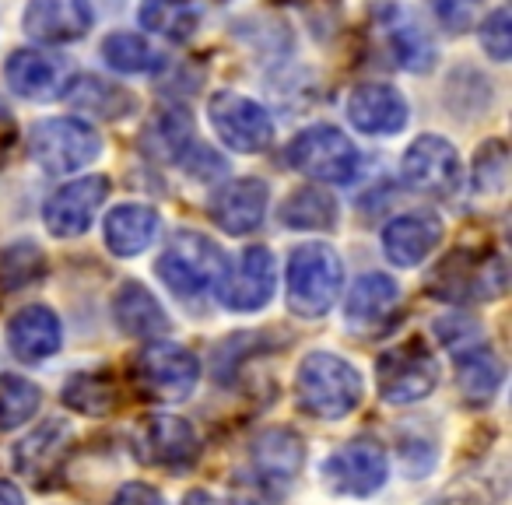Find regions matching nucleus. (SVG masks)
Here are the masks:
<instances>
[{
  "mask_svg": "<svg viewBox=\"0 0 512 505\" xmlns=\"http://www.w3.org/2000/svg\"><path fill=\"white\" fill-rule=\"evenodd\" d=\"M344 288V264L330 246H299L288 260V309L302 320H316L334 309Z\"/></svg>",
  "mask_w": 512,
  "mask_h": 505,
  "instance_id": "7ed1b4c3",
  "label": "nucleus"
},
{
  "mask_svg": "<svg viewBox=\"0 0 512 505\" xmlns=\"http://www.w3.org/2000/svg\"><path fill=\"white\" fill-rule=\"evenodd\" d=\"M428 505H488V491L470 481H460V484H449V488Z\"/></svg>",
  "mask_w": 512,
  "mask_h": 505,
  "instance_id": "58836bf2",
  "label": "nucleus"
},
{
  "mask_svg": "<svg viewBox=\"0 0 512 505\" xmlns=\"http://www.w3.org/2000/svg\"><path fill=\"white\" fill-rule=\"evenodd\" d=\"M306 463V446L288 428H271L253 442V467L264 481H292Z\"/></svg>",
  "mask_w": 512,
  "mask_h": 505,
  "instance_id": "393cba45",
  "label": "nucleus"
},
{
  "mask_svg": "<svg viewBox=\"0 0 512 505\" xmlns=\"http://www.w3.org/2000/svg\"><path fill=\"white\" fill-rule=\"evenodd\" d=\"M439 242L442 221L425 211L400 214L383 228V249L397 267H418L421 260H428V253H435Z\"/></svg>",
  "mask_w": 512,
  "mask_h": 505,
  "instance_id": "4be33fe9",
  "label": "nucleus"
},
{
  "mask_svg": "<svg viewBox=\"0 0 512 505\" xmlns=\"http://www.w3.org/2000/svg\"><path fill=\"white\" fill-rule=\"evenodd\" d=\"M228 274V260L207 235L176 232L165 253L158 257V278L169 285L172 295L193 302L218 292Z\"/></svg>",
  "mask_w": 512,
  "mask_h": 505,
  "instance_id": "f03ea898",
  "label": "nucleus"
},
{
  "mask_svg": "<svg viewBox=\"0 0 512 505\" xmlns=\"http://www.w3.org/2000/svg\"><path fill=\"white\" fill-rule=\"evenodd\" d=\"M435 383H439V365L421 341H407L379 355L376 386L386 404H418L435 390Z\"/></svg>",
  "mask_w": 512,
  "mask_h": 505,
  "instance_id": "0eeeda50",
  "label": "nucleus"
},
{
  "mask_svg": "<svg viewBox=\"0 0 512 505\" xmlns=\"http://www.w3.org/2000/svg\"><path fill=\"white\" fill-rule=\"evenodd\" d=\"M29 151L46 172H74L85 169L99 158L102 141L88 123L74 120V116H57V120H43L29 130Z\"/></svg>",
  "mask_w": 512,
  "mask_h": 505,
  "instance_id": "423d86ee",
  "label": "nucleus"
},
{
  "mask_svg": "<svg viewBox=\"0 0 512 505\" xmlns=\"http://www.w3.org/2000/svg\"><path fill=\"white\" fill-rule=\"evenodd\" d=\"M71 442H74V432L67 421H60V418L43 421L36 432H29L15 446V470L22 477H29V481L46 484V477H53L60 470Z\"/></svg>",
  "mask_w": 512,
  "mask_h": 505,
  "instance_id": "a211bd4d",
  "label": "nucleus"
},
{
  "mask_svg": "<svg viewBox=\"0 0 512 505\" xmlns=\"http://www.w3.org/2000/svg\"><path fill=\"white\" fill-rule=\"evenodd\" d=\"M141 25L172 43H186L200 25V8L193 0H144Z\"/></svg>",
  "mask_w": 512,
  "mask_h": 505,
  "instance_id": "cd10ccee",
  "label": "nucleus"
},
{
  "mask_svg": "<svg viewBox=\"0 0 512 505\" xmlns=\"http://www.w3.org/2000/svg\"><path fill=\"white\" fill-rule=\"evenodd\" d=\"M137 383L148 397L155 400H183L193 393L200 379V362L172 341H151L148 348L137 355Z\"/></svg>",
  "mask_w": 512,
  "mask_h": 505,
  "instance_id": "6e6552de",
  "label": "nucleus"
},
{
  "mask_svg": "<svg viewBox=\"0 0 512 505\" xmlns=\"http://www.w3.org/2000/svg\"><path fill=\"white\" fill-rule=\"evenodd\" d=\"M267 183L260 179H235L211 197V221L228 235H249L264 225Z\"/></svg>",
  "mask_w": 512,
  "mask_h": 505,
  "instance_id": "6ab92c4d",
  "label": "nucleus"
},
{
  "mask_svg": "<svg viewBox=\"0 0 512 505\" xmlns=\"http://www.w3.org/2000/svg\"><path fill=\"white\" fill-rule=\"evenodd\" d=\"M288 165L320 183H351L358 172V148L344 137V130L330 123H316L295 134V141L285 151Z\"/></svg>",
  "mask_w": 512,
  "mask_h": 505,
  "instance_id": "39448f33",
  "label": "nucleus"
},
{
  "mask_svg": "<svg viewBox=\"0 0 512 505\" xmlns=\"http://www.w3.org/2000/svg\"><path fill=\"white\" fill-rule=\"evenodd\" d=\"M278 285V271H274L271 249L253 246L242 253L239 267L225 274L221 281V302H225L232 313H256L260 306H267Z\"/></svg>",
  "mask_w": 512,
  "mask_h": 505,
  "instance_id": "4468645a",
  "label": "nucleus"
},
{
  "mask_svg": "<svg viewBox=\"0 0 512 505\" xmlns=\"http://www.w3.org/2000/svg\"><path fill=\"white\" fill-rule=\"evenodd\" d=\"M43 393L32 379L22 376H0V428H18L36 418Z\"/></svg>",
  "mask_w": 512,
  "mask_h": 505,
  "instance_id": "f704fd0d",
  "label": "nucleus"
},
{
  "mask_svg": "<svg viewBox=\"0 0 512 505\" xmlns=\"http://www.w3.org/2000/svg\"><path fill=\"white\" fill-rule=\"evenodd\" d=\"M46 274V253L29 239L0 249V292H18Z\"/></svg>",
  "mask_w": 512,
  "mask_h": 505,
  "instance_id": "473e14b6",
  "label": "nucleus"
},
{
  "mask_svg": "<svg viewBox=\"0 0 512 505\" xmlns=\"http://www.w3.org/2000/svg\"><path fill=\"white\" fill-rule=\"evenodd\" d=\"M505 285H509V271H505L498 253L456 249L453 257H446L435 267L428 292L446 302H488L498 299Z\"/></svg>",
  "mask_w": 512,
  "mask_h": 505,
  "instance_id": "20e7f679",
  "label": "nucleus"
},
{
  "mask_svg": "<svg viewBox=\"0 0 512 505\" xmlns=\"http://www.w3.org/2000/svg\"><path fill=\"white\" fill-rule=\"evenodd\" d=\"M144 148H151L165 162H183L186 151L193 148V123L183 109L162 113L148 130H144Z\"/></svg>",
  "mask_w": 512,
  "mask_h": 505,
  "instance_id": "2f4dec72",
  "label": "nucleus"
},
{
  "mask_svg": "<svg viewBox=\"0 0 512 505\" xmlns=\"http://www.w3.org/2000/svg\"><path fill=\"white\" fill-rule=\"evenodd\" d=\"M137 449H141V460L155 467H190L200 453V442L190 421L172 418V414H151L137 428Z\"/></svg>",
  "mask_w": 512,
  "mask_h": 505,
  "instance_id": "dca6fc26",
  "label": "nucleus"
},
{
  "mask_svg": "<svg viewBox=\"0 0 512 505\" xmlns=\"http://www.w3.org/2000/svg\"><path fill=\"white\" fill-rule=\"evenodd\" d=\"M8 344L18 362H43V358L57 355L64 344L57 313L46 306H29L15 313V320L8 323Z\"/></svg>",
  "mask_w": 512,
  "mask_h": 505,
  "instance_id": "5701e85b",
  "label": "nucleus"
},
{
  "mask_svg": "<svg viewBox=\"0 0 512 505\" xmlns=\"http://www.w3.org/2000/svg\"><path fill=\"white\" fill-rule=\"evenodd\" d=\"M505 379V369L484 344L456 351V386L467 404H488Z\"/></svg>",
  "mask_w": 512,
  "mask_h": 505,
  "instance_id": "bb28decb",
  "label": "nucleus"
},
{
  "mask_svg": "<svg viewBox=\"0 0 512 505\" xmlns=\"http://www.w3.org/2000/svg\"><path fill=\"white\" fill-rule=\"evenodd\" d=\"M67 78H71V64L64 57L39 50H18L4 64V81L15 95L32 102H50L67 92Z\"/></svg>",
  "mask_w": 512,
  "mask_h": 505,
  "instance_id": "2eb2a0df",
  "label": "nucleus"
},
{
  "mask_svg": "<svg viewBox=\"0 0 512 505\" xmlns=\"http://www.w3.org/2000/svg\"><path fill=\"white\" fill-rule=\"evenodd\" d=\"M376 25H379V36H383L386 53H390L397 67H404V71H411V74H421L435 64L432 36H428V29L407 8L386 4V8L376 11Z\"/></svg>",
  "mask_w": 512,
  "mask_h": 505,
  "instance_id": "ddd939ff",
  "label": "nucleus"
},
{
  "mask_svg": "<svg viewBox=\"0 0 512 505\" xmlns=\"http://www.w3.org/2000/svg\"><path fill=\"white\" fill-rule=\"evenodd\" d=\"M113 505H165V498L158 495L151 484L130 481V484H123V488L113 495Z\"/></svg>",
  "mask_w": 512,
  "mask_h": 505,
  "instance_id": "ea45409f",
  "label": "nucleus"
},
{
  "mask_svg": "<svg viewBox=\"0 0 512 505\" xmlns=\"http://www.w3.org/2000/svg\"><path fill=\"white\" fill-rule=\"evenodd\" d=\"M0 505H25L22 491H18L11 481H0Z\"/></svg>",
  "mask_w": 512,
  "mask_h": 505,
  "instance_id": "a19ab883",
  "label": "nucleus"
},
{
  "mask_svg": "<svg viewBox=\"0 0 512 505\" xmlns=\"http://www.w3.org/2000/svg\"><path fill=\"white\" fill-rule=\"evenodd\" d=\"M109 197V179L106 176H85L74 183L60 186L43 207V221L57 239H78L92 228L99 207Z\"/></svg>",
  "mask_w": 512,
  "mask_h": 505,
  "instance_id": "9b49d317",
  "label": "nucleus"
},
{
  "mask_svg": "<svg viewBox=\"0 0 512 505\" xmlns=\"http://www.w3.org/2000/svg\"><path fill=\"white\" fill-rule=\"evenodd\" d=\"M102 57L120 74H155L165 64L162 53L134 32H113V36L102 39Z\"/></svg>",
  "mask_w": 512,
  "mask_h": 505,
  "instance_id": "c756f323",
  "label": "nucleus"
},
{
  "mask_svg": "<svg viewBox=\"0 0 512 505\" xmlns=\"http://www.w3.org/2000/svg\"><path fill=\"white\" fill-rule=\"evenodd\" d=\"M348 120L372 137L400 134L407 127V99L390 85H358L348 95Z\"/></svg>",
  "mask_w": 512,
  "mask_h": 505,
  "instance_id": "aec40b11",
  "label": "nucleus"
},
{
  "mask_svg": "<svg viewBox=\"0 0 512 505\" xmlns=\"http://www.w3.org/2000/svg\"><path fill=\"white\" fill-rule=\"evenodd\" d=\"M95 22L88 0H32L25 8V32L39 43H74Z\"/></svg>",
  "mask_w": 512,
  "mask_h": 505,
  "instance_id": "f3484780",
  "label": "nucleus"
},
{
  "mask_svg": "<svg viewBox=\"0 0 512 505\" xmlns=\"http://www.w3.org/2000/svg\"><path fill=\"white\" fill-rule=\"evenodd\" d=\"M183 505H232V502H221L211 491H190V495L183 498Z\"/></svg>",
  "mask_w": 512,
  "mask_h": 505,
  "instance_id": "79ce46f5",
  "label": "nucleus"
},
{
  "mask_svg": "<svg viewBox=\"0 0 512 505\" xmlns=\"http://www.w3.org/2000/svg\"><path fill=\"white\" fill-rule=\"evenodd\" d=\"M211 113V127L232 151L242 155H256L274 141V123L260 102L246 99L239 92H218L207 106Z\"/></svg>",
  "mask_w": 512,
  "mask_h": 505,
  "instance_id": "1a4fd4ad",
  "label": "nucleus"
},
{
  "mask_svg": "<svg viewBox=\"0 0 512 505\" xmlns=\"http://www.w3.org/2000/svg\"><path fill=\"white\" fill-rule=\"evenodd\" d=\"M281 221L288 228H299V232H330L337 225V200L316 186L295 190L281 207Z\"/></svg>",
  "mask_w": 512,
  "mask_h": 505,
  "instance_id": "c85d7f7f",
  "label": "nucleus"
},
{
  "mask_svg": "<svg viewBox=\"0 0 512 505\" xmlns=\"http://www.w3.org/2000/svg\"><path fill=\"white\" fill-rule=\"evenodd\" d=\"M67 99L78 109H85V113L102 116V120H120V116L134 113V106H137L127 88L109 85V81H102V78H81L78 85L67 88Z\"/></svg>",
  "mask_w": 512,
  "mask_h": 505,
  "instance_id": "7c9ffc66",
  "label": "nucleus"
},
{
  "mask_svg": "<svg viewBox=\"0 0 512 505\" xmlns=\"http://www.w3.org/2000/svg\"><path fill=\"white\" fill-rule=\"evenodd\" d=\"M362 376L351 362L330 355V351H316L306 355L295 376V397L306 414L320 421H337L351 414L362 400Z\"/></svg>",
  "mask_w": 512,
  "mask_h": 505,
  "instance_id": "f257e3e1",
  "label": "nucleus"
},
{
  "mask_svg": "<svg viewBox=\"0 0 512 505\" xmlns=\"http://www.w3.org/2000/svg\"><path fill=\"white\" fill-rule=\"evenodd\" d=\"M505 165H509V151L502 141H488L477 151V190H502L505 186Z\"/></svg>",
  "mask_w": 512,
  "mask_h": 505,
  "instance_id": "c9c22d12",
  "label": "nucleus"
},
{
  "mask_svg": "<svg viewBox=\"0 0 512 505\" xmlns=\"http://www.w3.org/2000/svg\"><path fill=\"white\" fill-rule=\"evenodd\" d=\"M60 397H64L67 407H74V411H81V414H92V418L109 414L116 404H120L116 383L106 376V372H81V376H74L71 383L64 386Z\"/></svg>",
  "mask_w": 512,
  "mask_h": 505,
  "instance_id": "72a5a7b5",
  "label": "nucleus"
},
{
  "mask_svg": "<svg viewBox=\"0 0 512 505\" xmlns=\"http://www.w3.org/2000/svg\"><path fill=\"white\" fill-rule=\"evenodd\" d=\"M327 484L337 495H355V498H369L376 495L386 484L390 474V463L379 442L372 439H351L348 446H341L323 467Z\"/></svg>",
  "mask_w": 512,
  "mask_h": 505,
  "instance_id": "9d476101",
  "label": "nucleus"
},
{
  "mask_svg": "<svg viewBox=\"0 0 512 505\" xmlns=\"http://www.w3.org/2000/svg\"><path fill=\"white\" fill-rule=\"evenodd\" d=\"M113 320L130 337H162L169 330V320H165L155 295L144 285H137V281L120 285V292L113 299Z\"/></svg>",
  "mask_w": 512,
  "mask_h": 505,
  "instance_id": "a878e982",
  "label": "nucleus"
},
{
  "mask_svg": "<svg viewBox=\"0 0 512 505\" xmlns=\"http://www.w3.org/2000/svg\"><path fill=\"white\" fill-rule=\"evenodd\" d=\"M428 4L449 32H467L481 11V0H428Z\"/></svg>",
  "mask_w": 512,
  "mask_h": 505,
  "instance_id": "4c0bfd02",
  "label": "nucleus"
},
{
  "mask_svg": "<svg viewBox=\"0 0 512 505\" xmlns=\"http://www.w3.org/2000/svg\"><path fill=\"white\" fill-rule=\"evenodd\" d=\"M404 179L428 197H453L460 190V155L439 134L418 137L404 155Z\"/></svg>",
  "mask_w": 512,
  "mask_h": 505,
  "instance_id": "f8f14e48",
  "label": "nucleus"
},
{
  "mask_svg": "<svg viewBox=\"0 0 512 505\" xmlns=\"http://www.w3.org/2000/svg\"><path fill=\"white\" fill-rule=\"evenodd\" d=\"M481 46L491 60H509V53H512V15L505 8H498L495 15L484 18Z\"/></svg>",
  "mask_w": 512,
  "mask_h": 505,
  "instance_id": "e433bc0d",
  "label": "nucleus"
},
{
  "mask_svg": "<svg viewBox=\"0 0 512 505\" xmlns=\"http://www.w3.org/2000/svg\"><path fill=\"white\" fill-rule=\"evenodd\" d=\"M400 306V288L386 274H365L355 281V288L348 292L344 302V320L358 334H372V330H383L393 320Z\"/></svg>",
  "mask_w": 512,
  "mask_h": 505,
  "instance_id": "412c9836",
  "label": "nucleus"
},
{
  "mask_svg": "<svg viewBox=\"0 0 512 505\" xmlns=\"http://www.w3.org/2000/svg\"><path fill=\"white\" fill-rule=\"evenodd\" d=\"M158 225V211H151L148 204H120L106 218V246L116 257H137L155 242Z\"/></svg>",
  "mask_w": 512,
  "mask_h": 505,
  "instance_id": "b1692460",
  "label": "nucleus"
}]
</instances>
